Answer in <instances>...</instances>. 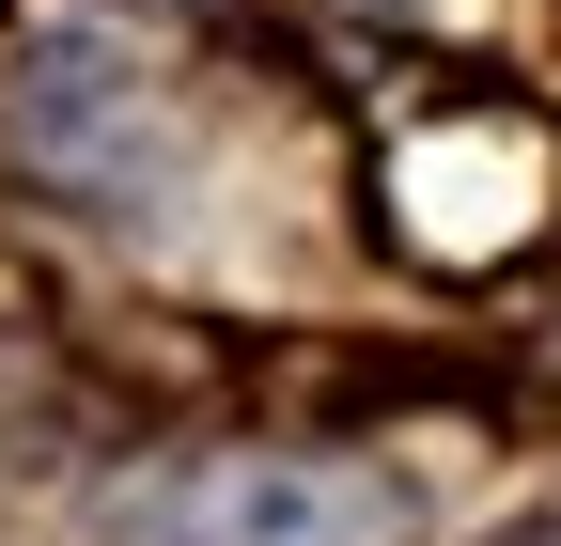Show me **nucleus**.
I'll return each instance as SVG.
<instances>
[]
</instances>
